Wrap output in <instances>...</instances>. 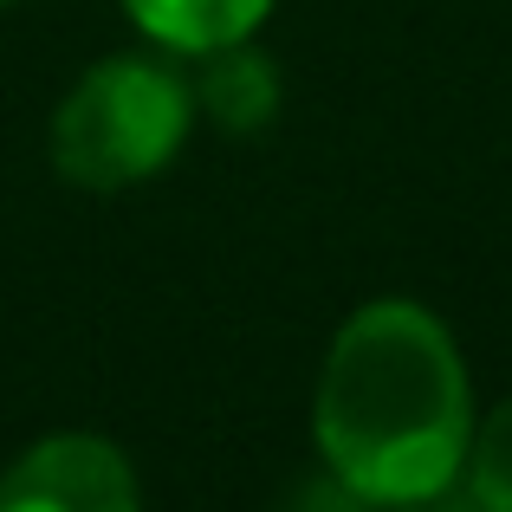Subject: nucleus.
<instances>
[{"mask_svg": "<svg viewBox=\"0 0 512 512\" xmlns=\"http://www.w3.org/2000/svg\"><path fill=\"white\" fill-rule=\"evenodd\" d=\"M474 376L448 318L422 299H370L331 331L312 383V441L363 506H435L474 441Z\"/></svg>", "mask_w": 512, "mask_h": 512, "instance_id": "nucleus-1", "label": "nucleus"}, {"mask_svg": "<svg viewBox=\"0 0 512 512\" xmlns=\"http://www.w3.org/2000/svg\"><path fill=\"white\" fill-rule=\"evenodd\" d=\"M195 85L163 52H111L59 98L46 156L78 195H124L156 182L195 137Z\"/></svg>", "mask_w": 512, "mask_h": 512, "instance_id": "nucleus-2", "label": "nucleus"}, {"mask_svg": "<svg viewBox=\"0 0 512 512\" xmlns=\"http://www.w3.org/2000/svg\"><path fill=\"white\" fill-rule=\"evenodd\" d=\"M0 512H143V480L111 435L52 428L0 467Z\"/></svg>", "mask_w": 512, "mask_h": 512, "instance_id": "nucleus-3", "label": "nucleus"}, {"mask_svg": "<svg viewBox=\"0 0 512 512\" xmlns=\"http://www.w3.org/2000/svg\"><path fill=\"white\" fill-rule=\"evenodd\" d=\"M124 20L169 59H208L221 46L253 39L279 0H117Z\"/></svg>", "mask_w": 512, "mask_h": 512, "instance_id": "nucleus-4", "label": "nucleus"}, {"mask_svg": "<svg viewBox=\"0 0 512 512\" xmlns=\"http://www.w3.org/2000/svg\"><path fill=\"white\" fill-rule=\"evenodd\" d=\"M201 65H208V72H201V85H195V111L208 117L214 130L253 137V130H266L279 117V65L266 59V52H253V39L208 52Z\"/></svg>", "mask_w": 512, "mask_h": 512, "instance_id": "nucleus-5", "label": "nucleus"}, {"mask_svg": "<svg viewBox=\"0 0 512 512\" xmlns=\"http://www.w3.org/2000/svg\"><path fill=\"white\" fill-rule=\"evenodd\" d=\"M461 480H467V493H474L480 512H512V396L493 415L474 422Z\"/></svg>", "mask_w": 512, "mask_h": 512, "instance_id": "nucleus-6", "label": "nucleus"}, {"mask_svg": "<svg viewBox=\"0 0 512 512\" xmlns=\"http://www.w3.org/2000/svg\"><path fill=\"white\" fill-rule=\"evenodd\" d=\"M389 512H428V506H389Z\"/></svg>", "mask_w": 512, "mask_h": 512, "instance_id": "nucleus-7", "label": "nucleus"}, {"mask_svg": "<svg viewBox=\"0 0 512 512\" xmlns=\"http://www.w3.org/2000/svg\"><path fill=\"white\" fill-rule=\"evenodd\" d=\"M7 7H13V0H0V13H7Z\"/></svg>", "mask_w": 512, "mask_h": 512, "instance_id": "nucleus-8", "label": "nucleus"}]
</instances>
